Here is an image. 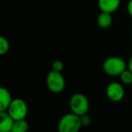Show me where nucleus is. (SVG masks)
Returning a JSON list of instances; mask_svg holds the SVG:
<instances>
[{"label": "nucleus", "mask_w": 132, "mask_h": 132, "mask_svg": "<svg viewBox=\"0 0 132 132\" xmlns=\"http://www.w3.org/2000/svg\"><path fill=\"white\" fill-rule=\"evenodd\" d=\"M128 68V64L123 59L116 56L109 57L103 62V70L110 77H120V75Z\"/></svg>", "instance_id": "nucleus-1"}, {"label": "nucleus", "mask_w": 132, "mask_h": 132, "mask_svg": "<svg viewBox=\"0 0 132 132\" xmlns=\"http://www.w3.org/2000/svg\"><path fill=\"white\" fill-rule=\"evenodd\" d=\"M83 127L80 116L73 112L63 115L57 123L59 132H79Z\"/></svg>", "instance_id": "nucleus-2"}, {"label": "nucleus", "mask_w": 132, "mask_h": 132, "mask_svg": "<svg viewBox=\"0 0 132 132\" xmlns=\"http://www.w3.org/2000/svg\"><path fill=\"white\" fill-rule=\"evenodd\" d=\"M69 107L71 112L78 116H82V115L88 113L90 103H89L88 98L85 94L77 93V94H73L70 98Z\"/></svg>", "instance_id": "nucleus-3"}, {"label": "nucleus", "mask_w": 132, "mask_h": 132, "mask_svg": "<svg viewBox=\"0 0 132 132\" xmlns=\"http://www.w3.org/2000/svg\"><path fill=\"white\" fill-rule=\"evenodd\" d=\"M46 85L48 89L53 94H59L63 92L66 86V80L61 72L51 70L46 77Z\"/></svg>", "instance_id": "nucleus-4"}, {"label": "nucleus", "mask_w": 132, "mask_h": 132, "mask_svg": "<svg viewBox=\"0 0 132 132\" xmlns=\"http://www.w3.org/2000/svg\"><path fill=\"white\" fill-rule=\"evenodd\" d=\"M6 111L14 120H23L28 114V105L21 98H14L10 103Z\"/></svg>", "instance_id": "nucleus-5"}, {"label": "nucleus", "mask_w": 132, "mask_h": 132, "mask_svg": "<svg viewBox=\"0 0 132 132\" xmlns=\"http://www.w3.org/2000/svg\"><path fill=\"white\" fill-rule=\"evenodd\" d=\"M105 94L110 101L113 103H119L125 96V89L123 84L119 82H111L106 87Z\"/></svg>", "instance_id": "nucleus-6"}, {"label": "nucleus", "mask_w": 132, "mask_h": 132, "mask_svg": "<svg viewBox=\"0 0 132 132\" xmlns=\"http://www.w3.org/2000/svg\"><path fill=\"white\" fill-rule=\"evenodd\" d=\"M121 0H98V7L101 12L113 14L120 6Z\"/></svg>", "instance_id": "nucleus-7"}, {"label": "nucleus", "mask_w": 132, "mask_h": 132, "mask_svg": "<svg viewBox=\"0 0 132 132\" xmlns=\"http://www.w3.org/2000/svg\"><path fill=\"white\" fill-rule=\"evenodd\" d=\"M14 121L6 111H0V132H11Z\"/></svg>", "instance_id": "nucleus-8"}, {"label": "nucleus", "mask_w": 132, "mask_h": 132, "mask_svg": "<svg viewBox=\"0 0 132 132\" xmlns=\"http://www.w3.org/2000/svg\"><path fill=\"white\" fill-rule=\"evenodd\" d=\"M113 22V18L111 14L106 12H100L96 18V23L98 27L101 29H108L109 27L111 26Z\"/></svg>", "instance_id": "nucleus-9"}, {"label": "nucleus", "mask_w": 132, "mask_h": 132, "mask_svg": "<svg viewBox=\"0 0 132 132\" xmlns=\"http://www.w3.org/2000/svg\"><path fill=\"white\" fill-rule=\"evenodd\" d=\"M13 98L6 88L0 86V111H5L12 102Z\"/></svg>", "instance_id": "nucleus-10"}, {"label": "nucleus", "mask_w": 132, "mask_h": 132, "mask_svg": "<svg viewBox=\"0 0 132 132\" xmlns=\"http://www.w3.org/2000/svg\"><path fill=\"white\" fill-rule=\"evenodd\" d=\"M28 129H29V124L25 120V119L17 120L14 121L11 132H27Z\"/></svg>", "instance_id": "nucleus-11"}, {"label": "nucleus", "mask_w": 132, "mask_h": 132, "mask_svg": "<svg viewBox=\"0 0 132 132\" xmlns=\"http://www.w3.org/2000/svg\"><path fill=\"white\" fill-rule=\"evenodd\" d=\"M120 79L123 85H132V72L129 68H127L126 70H124L121 74L120 75Z\"/></svg>", "instance_id": "nucleus-12"}, {"label": "nucleus", "mask_w": 132, "mask_h": 132, "mask_svg": "<svg viewBox=\"0 0 132 132\" xmlns=\"http://www.w3.org/2000/svg\"><path fill=\"white\" fill-rule=\"evenodd\" d=\"M9 48H10V44L7 39L0 35V56L5 55L8 52Z\"/></svg>", "instance_id": "nucleus-13"}, {"label": "nucleus", "mask_w": 132, "mask_h": 132, "mask_svg": "<svg viewBox=\"0 0 132 132\" xmlns=\"http://www.w3.org/2000/svg\"><path fill=\"white\" fill-rule=\"evenodd\" d=\"M51 68L54 71H57V72H62L63 68H64V64L61 60L57 59V60H54L52 65H51Z\"/></svg>", "instance_id": "nucleus-14"}, {"label": "nucleus", "mask_w": 132, "mask_h": 132, "mask_svg": "<svg viewBox=\"0 0 132 132\" xmlns=\"http://www.w3.org/2000/svg\"><path fill=\"white\" fill-rule=\"evenodd\" d=\"M80 119H81V123L83 127H87V126L90 125L91 122H92V119H91V117L88 115V113L80 116Z\"/></svg>", "instance_id": "nucleus-15"}, {"label": "nucleus", "mask_w": 132, "mask_h": 132, "mask_svg": "<svg viewBox=\"0 0 132 132\" xmlns=\"http://www.w3.org/2000/svg\"><path fill=\"white\" fill-rule=\"evenodd\" d=\"M127 13L132 19V0H129L127 3Z\"/></svg>", "instance_id": "nucleus-16"}, {"label": "nucleus", "mask_w": 132, "mask_h": 132, "mask_svg": "<svg viewBox=\"0 0 132 132\" xmlns=\"http://www.w3.org/2000/svg\"><path fill=\"white\" fill-rule=\"evenodd\" d=\"M128 68L132 72V55L130 56V57L129 59V61H128Z\"/></svg>", "instance_id": "nucleus-17"}, {"label": "nucleus", "mask_w": 132, "mask_h": 132, "mask_svg": "<svg viewBox=\"0 0 132 132\" xmlns=\"http://www.w3.org/2000/svg\"><path fill=\"white\" fill-rule=\"evenodd\" d=\"M131 40H132V31H131Z\"/></svg>", "instance_id": "nucleus-18"}]
</instances>
